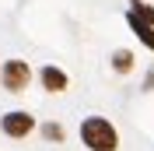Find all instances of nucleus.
Returning <instances> with one entry per match:
<instances>
[{"mask_svg":"<svg viewBox=\"0 0 154 151\" xmlns=\"http://www.w3.org/2000/svg\"><path fill=\"white\" fill-rule=\"evenodd\" d=\"M81 141H84L91 151H116L119 148V133H116V127L109 120L88 116V120L81 123Z\"/></svg>","mask_w":154,"mask_h":151,"instance_id":"1","label":"nucleus"},{"mask_svg":"<svg viewBox=\"0 0 154 151\" xmlns=\"http://www.w3.org/2000/svg\"><path fill=\"white\" fill-rule=\"evenodd\" d=\"M28 81H32V67L25 60H7V63L0 67V85L7 88V92H14V95L25 92Z\"/></svg>","mask_w":154,"mask_h":151,"instance_id":"2","label":"nucleus"},{"mask_svg":"<svg viewBox=\"0 0 154 151\" xmlns=\"http://www.w3.org/2000/svg\"><path fill=\"white\" fill-rule=\"evenodd\" d=\"M0 130L7 133V137H28L35 130V116L25 113V109H14V113H7L0 120Z\"/></svg>","mask_w":154,"mask_h":151,"instance_id":"3","label":"nucleus"},{"mask_svg":"<svg viewBox=\"0 0 154 151\" xmlns=\"http://www.w3.org/2000/svg\"><path fill=\"white\" fill-rule=\"evenodd\" d=\"M38 81H42L46 92H67V85H70V77L63 74L60 67H42V70H38Z\"/></svg>","mask_w":154,"mask_h":151,"instance_id":"4","label":"nucleus"},{"mask_svg":"<svg viewBox=\"0 0 154 151\" xmlns=\"http://www.w3.org/2000/svg\"><path fill=\"white\" fill-rule=\"evenodd\" d=\"M126 21H130V28H133V35L144 42L147 49H154V25L151 21H144L140 14H133V11H126Z\"/></svg>","mask_w":154,"mask_h":151,"instance_id":"5","label":"nucleus"},{"mask_svg":"<svg viewBox=\"0 0 154 151\" xmlns=\"http://www.w3.org/2000/svg\"><path fill=\"white\" fill-rule=\"evenodd\" d=\"M112 70L116 74H130L133 70V53L130 49H116L112 53Z\"/></svg>","mask_w":154,"mask_h":151,"instance_id":"6","label":"nucleus"},{"mask_svg":"<svg viewBox=\"0 0 154 151\" xmlns=\"http://www.w3.org/2000/svg\"><path fill=\"white\" fill-rule=\"evenodd\" d=\"M130 11H133V14H140L144 21H151V25H154V7H151V4H144V0H133V4H130Z\"/></svg>","mask_w":154,"mask_h":151,"instance_id":"7","label":"nucleus"},{"mask_svg":"<svg viewBox=\"0 0 154 151\" xmlns=\"http://www.w3.org/2000/svg\"><path fill=\"white\" fill-rule=\"evenodd\" d=\"M42 137H46V141H63V127H60V123H46V127H42Z\"/></svg>","mask_w":154,"mask_h":151,"instance_id":"8","label":"nucleus"},{"mask_svg":"<svg viewBox=\"0 0 154 151\" xmlns=\"http://www.w3.org/2000/svg\"><path fill=\"white\" fill-rule=\"evenodd\" d=\"M144 88H147V92H151V88H154V74H147V81H144Z\"/></svg>","mask_w":154,"mask_h":151,"instance_id":"9","label":"nucleus"}]
</instances>
